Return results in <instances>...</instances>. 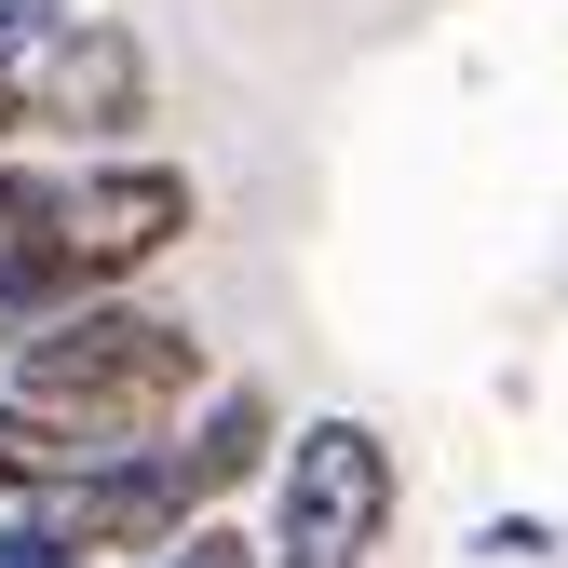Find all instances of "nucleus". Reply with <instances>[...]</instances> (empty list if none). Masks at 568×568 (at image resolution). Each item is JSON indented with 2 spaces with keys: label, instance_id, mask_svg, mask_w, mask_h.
<instances>
[{
  "label": "nucleus",
  "instance_id": "4",
  "mask_svg": "<svg viewBox=\"0 0 568 568\" xmlns=\"http://www.w3.org/2000/svg\"><path fill=\"white\" fill-rule=\"evenodd\" d=\"M28 122L41 135H82V150H122L135 122H150V41L122 14H68V41L41 54L28 82Z\"/></svg>",
  "mask_w": 568,
  "mask_h": 568
},
{
  "label": "nucleus",
  "instance_id": "2",
  "mask_svg": "<svg viewBox=\"0 0 568 568\" xmlns=\"http://www.w3.org/2000/svg\"><path fill=\"white\" fill-rule=\"evenodd\" d=\"M406 515V474H393V434L379 419H298L271 460V541L284 555H379Z\"/></svg>",
  "mask_w": 568,
  "mask_h": 568
},
{
  "label": "nucleus",
  "instance_id": "7",
  "mask_svg": "<svg viewBox=\"0 0 568 568\" xmlns=\"http://www.w3.org/2000/svg\"><path fill=\"white\" fill-rule=\"evenodd\" d=\"M176 460H190V487H203V501H231L244 474H271V460H284V406H271L257 379H203V406H190Z\"/></svg>",
  "mask_w": 568,
  "mask_h": 568
},
{
  "label": "nucleus",
  "instance_id": "1",
  "mask_svg": "<svg viewBox=\"0 0 568 568\" xmlns=\"http://www.w3.org/2000/svg\"><path fill=\"white\" fill-rule=\"evenodd\" d=\"M14 393L54 406L82 447H122V434H163L176 406H203V338L176 312H150L135 284H95L14 338Z\"/></svg>",
  "mask_w": 568,
  "mask_h": 568
},
{
  "label": "nucleus",
  "instance_id": "9",
  "mask_svg": "<svg viewBox=\"0 0 568 568\" xmlns=\"http://www.w3.org/2000/svg\"><path fill=\"white\" fill-rule=\"evenodd\" d=\"M54 41H68V0H0V135L28 122V82H41Z\"/></svg>",
  "mask_w": 568,
  "mask_h": 568
},
{
  "label": "nucleus",
  "instance_id": "10",
  "mask_svg": "<svg viewBox=\"0 0 568 568\" xmlns=\"http://www.w3.org/2000/svg\"><path fill=\"white\" fill-rule=\"evenodd\" d=\"M0 568H95V541H68L41 501H14V515H0Z\"/></svg>",
  "mask_w": 568,
  "mask_h": 568
},
{
  "label": "nucleus",
  "instance_id": "5",
  "mask_svg": "<svg viewBox=\"0 0 568 568\" xmlns=\"http://www.w3.org/2000/svg\"><path fill=\"white\" fill-rule=\"evenodd\" d=\"M68 244L95 284H135L163 244H190V176L176 163H82L68 176Z\"/></svg>",
  "mask_w": 568,
  "mask_h": 568
},
{
  "label": "nucleus",
  "instance_id": "3",
  "mask_svg": "<svg viewBox=\"0 0 568 568\" xmlns=\"http://www.w3.org/2000/svg\"><path fill=\"white\" fill-rule=\"evenodd\" d=\"M28 501L68 528V541H95V555H163L190 515H217L190 487V460H176V434H122V447H82L54 487H28Z\"/></svg>",
  "mask_w": 568,
  "mask_h": 568
},
{
  "label": "nucleus",
  "instance_id": "6",
  "mask_svg": "<svg viewBox=\"0 0 568 568\" xmlns=\"http://www.w3.org/2000/svg\"><path fill=\"white\" fill-rule=\"evenodd\" d=\"M68 298H95L82 244H68V176L0 163V352H14L41 312H68Z\"/></svg>",
  "mask_w": 568,
  "mask_h": 568
},
{
  "label": "nucleus",
  "instance_id": "11",
  "mask_svg": "<svg viewBox=\"0 0 568 568\" xmlns=\"http://www.w3.org/2000/svg\"><path fill=\"white\" fill-rule=\"evenodd\" d=\"M150 568H271V541H244L231 515H190V528H176V541H163Z\"/></svg>",
  "mask_w": 568,
  "mask_h": 568
},
{
  "label": "nucleus",
  "instance_id": "12",
  "mask_svg": "<svg viewBox=\"0 0 568 568\" xmlns=\"http://www.w3.org/2000/svg\"><path fill=\"white\" fill-rule=\"evenodd\" d=\"M271 568H366V555H284V541H271Z\"/></svg>",
  "mask_w": 568,
  "mask_h": 568
},
{
  "label": "nucleus",
  "instance_id": "8",
  "mask_svg": "<svg viewBox=\"0 0 568 568\" xmlns=\"http://www.w3.org/2000/svg\"><path fill=\"white\" fill-rule=\"evenodd\" d=\"M68 460H82V434H68L54 406H28L14 379H0V501H28V487H54Z\"/></svg>",
  "mask_w": 568,
  "mask_h": 568
}]
</instances>
